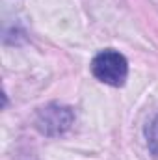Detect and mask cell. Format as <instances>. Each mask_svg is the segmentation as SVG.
I'll use <instances>...</instances> for the list:
<instances>
[{
    "instance_id": "obj_2",
    "label": "cell",
    "mask_w": 158,
    "mask_h": 160,
    "mask_svg": "<svg viewBox=\"0 0 158 160\" xmlns=\"http://www.w3.org/2000/svg\"><path fill=\"white\" fill-rule=\"evenodd\" d=\"M39 128L47 134H60L73 123V114L63 106H47L39 112Z\"/></svg>"
},
{
    "instance_id": "obj_3",
    "label": "cell",
    "mask_w": 158,
    "mask_h": 160,
    "mask_svg": "<svg viewBox=\"0 0 158 160\" xmlns=\"http://www.w3.org/2000/svg\"><path fill=\"white\" fill-rule=\"evenodd\" d=\"M145 136H147V145H149V151L153 155H158V116L149 123L147 130H145Z\"/></svg>"
},
{
    "instance_id": "obj_1",
    "label": "cell",
    "mask_w": 158,
    "mask_h": 160,
    "mask_svg": "<svg viewBox=\"0 0 158 160\" xmlns=\"http://www.w3.org/2000/svg\"><path fill=\"white\" fill-rule=\"evenodd\" d=\"M91 71L97 78L108 86H123L125 80L128 77V63L126 58L123 54H119L117 50H102L99 52L93 62H91Z\"/></svg>"
}]
</instances>
